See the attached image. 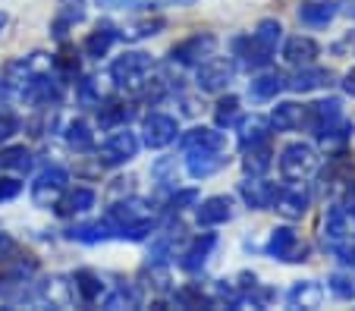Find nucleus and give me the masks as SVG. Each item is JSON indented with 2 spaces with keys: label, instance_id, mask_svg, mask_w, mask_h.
<instances>
[{
  "label": "nucleus",
  "instance_id": "f257e3e1",
  "mask_svg": "<svg viewBox=\"0 0 355 311\" xmlns=\"http://www.w3.org/2000/svg\"><path fill=\"white\" fill-rule=\"evenodd\" d=\"M151 75H155V57L145 51H126L110 66V79L116 82V88L132 91V95H145Z\"/></svg>",
  "mask_w": 355,
  "mask_h": 311
},
{
  "label": "nucleus",
  "instance_id": "f03ea898",
  "mask_svg": "<svg viewBox=\"0 0 355 311\" xmlns=\"http://www.w3.org/2000/svg\"><path fill=\"white\" fill-rule=\"evenodd\" d=\"M107 220L114 224L116 236H123L126 230L132 226H141V224H155V208L141 198H126V202H116L114 208L107 211Z\"/></svg>",
  "mask_w": 355,
  "mask_h": 311
},
{
  "label": "nucleus",
  "instance_id": "7ed1b4c3",
  "mask_svg": "<svg viewBox=\"0 0 355 311\" xmlns=\"http://www.w3.org/2000/svg\"><path fill=\"white\" fill-rule=\"evenodd\" d=\"M67 183H69V173L63 167H47L44 173L38 176L32 183V202L35 208H54L60 202V195L67 192Z\"/></svg>",
  "mask_w": 355,
  "mask_h": 311
},
{
  "label": "nucleus",
  "instance_id": "20e7f679",
  "mask_svg": "<svg viewBox=\"0 0 355 311\" xmlns=\"http://www.w3.org/2000/svg\"><path fill=\"white\" fill-rule=\"evenodd\" d=\"M318 170V151L311 145H302V142H293L283 148L280 154V173L286 179H305Z\"/></svg>",
  "mask_w": 355,
  "mask_h": 311
},
{
  "label": "nucleus",
  "instance_id": "39448f33",
  "mask_svg": "<svg viewBox=\"0 0 355 311\" xmlns=\"http://www.w3.org/2000/svg\"><path fill=\"white\" fill-rule=\"evenodd\" d=\"M135 154H139V139H135V132H129L126 126H120L114 136L98 148V161L104 163V167H120V163H129Z\"/></svg>",
  "mask_w": 355,
  "mask_h": 311
},
{
  "label": "nucleus",
  "instance_id": "423d86ee",
  "mask_svg": "<svg viewBox=\"0 0 355 311\" xmlns=\"http://www.w3.org/2000/svg\"><path fill=\"white\" fill-rule=\"evenodd\" d=\"M274 204H277V214L280 217H286V220H302L311 204V192L305 189L302 179H289L283 189H277Z\"/></svg>",
  "mask_w": 355,
  "mask_h": 311
},
{
  "label": "nucleus",
  "instance_id": "0eeeda50",
  "mask_svg": "<svg viewBox=\"0 0 355 311\" xmlns=\"http://www.w3.org/2000/svg\"><path fill=\"white\" fill-rule=\"evenodd\" d=\"M217 51V38L214 35H192V38L180 41L173 51H170V60L180 63V66H198V63H205L208 57H214Z\"/></svg>",
  "mask_w": 355,
  "mask_h": 311
},
{
  "label": "nucleus",
  "instance_id": "6e6552de",
  "mask_svg": "<svg viewBox=\"0 0 355 311\" xmlns=\"http://www.w3.org/2000/svg\"><path fill=\"white\" fill-rule=\"evenodd\" d=\"M268 255L277 258V261L295 264V261H305V255H309V245L302 242L295 230H289V226H280V230H274V233H270V239H268Z\"/></svg>",
  "mask_w": 355,
  "mask_h": 311
},
{
  "label": "nucleus",
  "instance_id": "1a4fd4ad",
  "mask_svg": "<svg viewBox=\"0 0 355 311\" xmlns=\"http://www.w3.org/2000/svg\"><path fill=\"white\" fill-rule=\"evenodd\" d=\"M176 132H180V126H176V120L167 114H151V116H145V123H141V142L155 151L167 148L170 142H176Z\"/></svg>",
  "mask_w": 355,
  "mask_h": 311
},
{
  "label": "nucleus",
  "instance_id": "9d476101",
  "mask_svg": "<svg viewBox=\"0 0 355 311\" xmlns=\"http://www.w3.org/2000/svg\"><path fill=\"white\" fill-rule=\"evenodd\" d=\"M230 79H233V66H230L227 60H214V57H208L205 63H198V75H195V82H198V88L205 91V95H220V91H227Z\"/></svg>",
  "mask_w": 355,
  "mask_h": 311
},
{
  "label": "nucleus",
  "instance_id": "9b49d317",
  "mask_svg": "<svg viewBox=\"0 0 355 311\" xmlns=\"http://www.w3.org/2000/svg\"><path fill=\"white\" fill-rule=\"evenodd\" d=\"M239 195L252 211H268V208H274L277 186L261 179V176H248L245 183H239Z\"/></svg>",
  "mask_w": 355,
  "mask_h": 311
},
{
  "label": "nucleus",
  "instance_id": "f8f14e48",
  "mask_svg": "<svg viewBox=\"0 0 355 311\" xmlns=\"http://www.w3.org/2000/svg\"><path fill=\"white\" fill-rule=\"evenodd\" d=\"M223 163H227V157H223V151H217V148L186 151V170H189V176H195V179H208V176H214Z\"/></svg>",
  "mask_w": 355,
  "mask_h": 311
},
{
  "label": "nucleus",
  "instance_id": "ddd939ff",
  "mask_svg": "<svg viewBox=\"0 0 355 311\" xmlns=\"http://www.w3.org/2000/svg\"><path fill=\"white\" fill-rule=\"evenodd\" d=\"M340 101L336 98H327V101H318L311 104V107H305V126H311V132L315 136H324L330 126H336L340 123Z\"/></svg>",
  "mask_w": 355,
  "mask_h": 311
},
{
  "label": "nucleus",
  "instance_id": "4468645a",
  "mask_svg": "<svg viewBox=\"0 0 355 311\" xmlns=\"http://www.w3.org/2000/svg\"><path fill=\"white\" fill-rule=\"evenodd\" d=\"M180 148L182 151H192V148H217V151H227V136L217 132V129L208 126H195L189 132L180 136Z\"/></svg>",
  "mask_w": 355,
  "mask_h": 311
},
{
  "label": "nucleus",
  "instance_id": "2eb2a0df",
  "mask_svg": "<svg viewBox=\"0 0 355 311\" xmlns=\"http://www.w3.org/2000/svg\"><path fill=\"white\" fill-rule=\"evenodd\" d=\"M214 245H217V236H211V233H205V236H198L192 245H189L186 251H182V261H180V267L186 274H198L205 264H208V258H211V251H214Z\"/></svg>",
  "mask_w": 355,
  "mask_h": 311
},
{
  "label": "nucleus",
  "instance_id": "dca6fc26",
  "mask_svg": "<svg viewBox=\"0 0 355 311\" xmlns=\"http://www.w3.org/2000/svg\"><path fill=\"white\" fill-rule=\"evenodd\" d=\"M334 16H336V0H302L299 3V19L311 28L330 26Z\"/></svg>",
  "mask_w": 355,
  "mask_h": 311
},
{
  "label": "nucleus",
  "instance_id": "f3484780",
  "mask_svg": "<svg viewBox=\"0 0 355 311\" xmlns=\"http://www.w3.org/2000/svg\"><path fill=\"white\" fill-rule=\"evenodd\" d=\"M233 217V202L227 195H211L198 204V224L201 226H217V224H227Z\"/></svg>",
  "mask_w": 355,
  "mask_h": 311
},
{
  "label": "nucleus",
  "instance_id": "a211bd4d",
  "mask_svg": "<svg viewBox=\"0 0 355 311\" xmlns=\"http://www.w3.org/2000/svg\"><path fill=\"white\" fill-rule=\"evenodd\" d=\"M327 85H334V73H330V69H315L311 63L309 66H302L299 73L286 82V88H293V91H299V95L315 91V88H327Z\"/></svg>",
  "mask_w": 355,
  "mask_h": 311
},
{
  "label": "nucleus",
  "instance_id": "6ab92c4d",
  "mask_svg": "<svg viewBox=\"0 0 355 311\" xmlns=\"http://www.w3.org/2000/svg\"><path fill=\"white\" fill-rule=\"evenodd\" d=\"M286 302L293 305V308L315 311V308H321V302H324V290H321V283H315V280H299V283L286 292Z\"/></svg>",
  "mask_w": 355,
  "mask_h": 311
},
{
  "label": "nucleus",
  "instance_id": "aec40b11",
  "mask_svg": "<svg viewBox=\"0 0 355 311\" xmlns=\"http://www.w3.org/2000/svg\"><path fill=\"white\" fill-rule=\"evenodd\" d=\"M85 19V0H60L57 3V16H54V35L67 38V32L73 26Z\"/></svg>",
  "mask_w": 355,
  "mask_h": 311
},
{
  "label": "nucleus",
  "instance_id": "412c9836",
  "mask_svg": "<svg viewBox=\"0 0 355 311\" xmlns=\"http://www.w3.org/2000/svg\"><path fill=\"white\" fill-rule=\"evenodd\" d=\"M321 54V48H318L315 38H305V35H295V38L286 41V48H283V57H286V63H293V66H309L315 57Z\"/></svg>",
  "mask_w": 355,
  "mask_h": 311
},
{
  "label": "nucleus",
  "instance_id": "4be33fe9",
  "mask_svg": "<svg viewBox=\"0 0 355 311\" xmlns=\"http://www.w3.org/2000/svg\"><path fill=\"white\" fill-rule=\"evenodd\" d=\"M270 126L280 129V132H293V129H302L305 126V107L295 101H283L274 107L270 114Z\"/></svg>",
  "mask_w": 355,
  "mask_h": 311
},
{
  "label": "nucleus",
  "instance_id": "5701e85b",
  "mask_svg": "<svg viewBox=\"0 0 355 311\" xmlns=\"http://www.w3.org/2000/svg\"><path fill=\"white\" fill-rule=\"evenodd\" d=\"M73 296L79 299L82 305H94L101 299V292H104V283H101V277L98 274H92V271H76L73 274Z\"/></svg>",
  "mask_w": 355,
  "mask_h": 311
},
{
  "label": "nucleus",
  "instance_id": "b1692460",
  "mask_svg": "<svg viewBox=\"0 0 355 311\" xmlns=\"http://www.w3.org/2000/svg\"><path fill=\"white\" fill-rule=\"evenodd\" d=\"M280 38H283V26L277 19H261L258 22V28L252 32V44H255L264 57L274 54L277 44H280Z\"/></svg>",
  "mask_w": 355,
  "mask_h": 311
},
{
  "label": "nucleus",
  "instance_id": "393cba45",
  "mask_svg": "<svg viewBox=\"0 0 355 311\" xmlns=\"http://www.w3.org/2000/svg\"><path fill=\"white\" fill-rule=\"evenodd\" d=\"M270 139V123L264 116H245L239 123V145L242 148H252V145H261Z\"/></svg>",
  "mask_w": 355,
  "mask_h": 311
},
{
  "label": "nucleus",
  "instance_id": "a878e982",
  "mask_svg": "<svg viewBox=\"0 0 355 311\" xmlns=\"http://www.w3.org/2000/svg\"><path fill=\"white\" fill-rule=\"evenodd\" d=\"M195 0H98L104 10H164V7H189Z\"/></svg>",
  "mask_w": 355,
  "mask_h": 311
},
{
  "label": "nucleus",
  "instance_id": "bb28decb",
  "mask_svg": "<svg viewBox=\"0 0 355 311\" xmlns=\"http://www.w3.org/2000/svg\"><path fill=\"white\" fill-rule=\"evenodd\" d=\"M280 88H286V79L280 73H264L258 79H252L248 85V98H255V101H270V98L280 95Z\"/></svg>",
  "mask_w": 355,
  "mask_h": 311
},
{
  "label": "nucleus",
  "instance_id": "cd10ccee",
  "mask_svg": "<svg viewBox=\"0 0 355 311\" xmlns=\"http://www.w3.org/2000/svg\"><path fill=\"white\" fill-rule=\"evenodd\" d=\"M346 230H349V214H346V208L334 204V208L324 214V239H327L330 245H336V242H343V239H346Z\"/></svg>",
  "mask_w": 355,
  "mask_h": 311
},
{
  "label": "nucleus",
  "instance_id": "c85d7f7f",
  "mask_svg": "<svg viewBox=\"0 0 355 311\" xmlns=\"http://www.w3.org/2000/svg\"><path fill=\"white\" fill-rule=\"evenodd\" d=\"M69 236L79 239V242H85V245H94V242H107V239H114L116 230H114V224H110V220H94V224L76 226Z\"/></svg>",
  "mask_w": 355,
  "mask_h": 311
},
{
  "label": "nucleus",
  "instance_id": "c756f323",
  "mask_svg": "<svg viewBox=\"0 0 355 311\" xmlns=\"http://www.w3.org/2000/svg\"><path fill=\"white\" fill-rule=\"evenodd\" d=\"M114 41H116V28L114 26H98L85 38V54L88 57H104L110 51V44H114Z\"/></svg>",
  "mask_w": 355,
  "mask_h": 311
},
{
  "label": "nucleus",
  "instance_id": "7c9ffc66",
  "mask_svg": "<svg viewBox=\"0 0 355 311\" xmlns=\"http://www.w3.org/2000/svg\"><path fill=\"white\" fill-rule=\"evenodd\" d=\"M132 116H135V107H129V104H116V101H110V104H104V107H101L98 120H101V126L120 129V126H126V123L132 120Z\"/></svg>",
  "mask_w": 355,
  "mask_h": 311
},
{
  "label": "nucleus",
  "instance_id": "2f4dec72",
  "mask_svg": "<svg viewBox=\"0 0 355 311\" xmlns=\"http://www.w3.org/2000/svg\"><path fill=\"white\" fill-rule=\"evenodd\" d=\"M0 170H16V173H28L32 170V151L26 145L0 151Z\"/></svg>",
  "mask_w": 355,
  "mask_h": 311
},
{
  "label": "nucleus",
  "instance_id": "473e14b6",
  "mask_svg": "<svg viewBox=\"0 0 355 311\" xmlns=\"http://www.w3.org/2000/svg\"><path fill=\"white\" fill-rule=\"evenodd\" d=\"M94 189H85V186H82V189H76V192H69L67 195V202L60 204V214L63 217H73V214H85V211H92L94 208Z\"/></svg>",
  "mask_w": 355,
  "mask_h": 311
},
{
  "label": "nucleus",
  "instance_id": "72a5a7b5",
  "mask_svg": "<svg viewBox=\"0 0 355 311\" xmlns=\"http://www.w3.org/2000/svg\"><path fill=\"white\" fill-rule=\"evenodd\" d=\"M242 167H245L248 176H261L264 170L270 167V145L261 142V145H252V148H245V161H242Z\"/></svg>",
  "mask_w": 355,
  "mask_h": 311
},
{
  "label": "nucleus",
  "instance_id": "f704fd0d",
  "mask_svg": "<svg viewBox=\"0 0 355 311\" xmlns=\"http://www.w3.org/2000/svg\"><path fill=\"white\" fill-rule=\"evenodd\" d=\"M67 142H69V148H76V151H88L94 145L92 126H88L85 120H73L67 126Z\"/></svg>",
  "mask_w": 355,
  "mask_h": 311
},
{
  "label": "nucleus",
  "instance_id": "c9c22d12",
  "mask_svg": "<svg viewBox=\"0 0 355 311\" xmlns=\"http://www.w3.org/2000/svg\"><path fill=\"white\" fill-rule=\"evenodd\" d=\"M54 69L63 75V79H73V75H79V54H76L69 44H63L60 54L54 57Z\"/></svg>",
  "mask_w": 355,
  "mask_h": 311
},
{
  "label": "nucleus",
  "instance_id": "e433bc0d",
  "mask_svg": "<svg viewBox=\"0 0 355 311\" xmlns=\"http://www.w3.org/2000/svg\"><path fill=\"white\" fill-rule=\"evenodd\" d=\"M135 305H139V292H135L132 286H120V290H114L107 299H104V308H110V311L135 308Z\"/></svg>",
  "mask_w": 355,
  "mask_h": 311
},
{
  "label": "nucleus",
  "instance_id": "4c0bfd02",
  "mask_svg": "<svg viewBox=\"0 0 355 311\" xmlns=\"http://www.w3.org/2000/svg\"><path fill=\"white\" fill-rule=\"evenodd\" d=\"M236 116H239V98H233V95H227V98H220L217 101V110H214V120H217V126H230V123H236Z\"/></svg>",
  "mask_w": 355,
  "mask_h": 311
},
{
  "label": "nucleus",
  "instance_id": "58836bf2",
  "mask_svg": "<svg viewBox=\"0 0 355 311\" xmlns=\"http://www.w3.org/2000/svg\"><path fill=\"white\" fill-rule=\"evenodd\" d=\"M330 292L343 302H352L355 299V274H334L330 277Z\"/></svg>",
  "mask_w": 355,
  "mask_h": 311
},
{
  "label": "nucleus",
  "instance_id": "ea45409f",
  "mask_svg": "<svg viewBox=\"0 0 355 311\" xmlns=\"http://www.w3.org/2000/svg\"><path fill=\"white\" fill-rule=\"evenodd\" d=\"M161 28H164V22H161V19H155V22H139V26L123 28V38H132V41H139V38H151V35H157Z\"/></svg>",
  "mask_w": 355,
  "mask_h": 311
},
{
  "label": "nucleus",
  "instance_id": "a19ab883",
  "mask_svg": "<svg viewBox=\"0 0 355 311\" xmlns=\"http://www.w3.org/2000/svg\"><path fill=\"white\" fill-rule=\"evenodd\" d=\"M19 132V116L13 110H0V142H7Z\"/></svg>",
  "mask_w": 355,
  "mask_h": 311
},
{
  "label": "nucleus",
  "instance_id": "79ce46f5",
  "mask_svg": "<svg viewBox=\"0 0 355 311\" xmlns=\"http://www.w3.org/2000/svg\"><path fill=\"white\" fill-rule=\"evenodd\" d=\"M79 98H82V104H98L101 107V95H98V79L94 75H88L85 82L79 85Z\"/></svg>",
  "mask_w": 355,
  "mask_h": 311
},
{
  "label": "nucleus",
  "instance_id": "37998d69",
  "mask_svg": "<svg viewBox=\"0 0 355 311\" xmlns=\"http://www.w3.org/2000/svg\"><path fill=\"white\" fill-rule=\"evenodd\" d=\"M195 202H198V192H195V189L176 192V195L170 198V211H173V214H180L182 208H189V204H195Z\"/></svg>",
  "mask_w": 355,
  "mask_h": 311
},
{
  "label": "nucleus",
  "instance_id": "c03bdc74",
  "mask_svg": "<svg viewBox=\"0 0 355 311\" xmlns=\"http://www.w3.org/2000/svg\"><path fill=\"white\" fill-rule=\"evenodd\" d=\"M19 192H22L19 179H13V176H0V202H10V198H16Z\"/></svg>",
  "mask_w": 355,
  "mask_h": 311
},
{
  "label": "nucleus",
  "instance_id": "a18cd8bd",
  "mask_svg": "<svg viewBox=\"0 0 355 311\" xmlns=\"http://www.w3.org/2000/svg\"><path fill=\"white\" fill-rule=\"evenodd\" d=\"M334 251H336V258H340V261L343 264H346V267H355V242L352 245H340V242H336L334 245Z\"/></svg>",
  "mask_w": 355,
  "mask_h": 311
},
{
  "label": "nucleus",
  "instance_id": "49530a36",
  "mask_svg": "<svg viewBox=\"0 0 355 311\" xmlns=\"http://www.w3.org/2000/svg\"><path fill=\"white\" fill-rule=\"evenodd\" d=\"M13 251H16L13 236H7V233H0V261H10V258H13Z\"/></svg>",
  "mask_w": 355,
  "mask_h": 311
},
{
  "label": "nucleus",
  "instance_id": "de8ad7c7",
  "mask_svg": "<svg viewBox=\"0 0 355 311\" xmlns=\"http://www.w3.org/2000/svg\"><path fill=\"white\" fill-rule=\"evenodd\" d=\"M343 85H346V91H349V95H355V69L346 75V82H343Z\"/></svg>",
  "mask_w": 355,
  "mask_h": 311
},
{
  "label": "nucleus",
  "instance_id": "09e8293b",
  "mask_svg": "<svg viewBox=\"0 0 355 311\" xmlns=\"http://www.w3.org/2000/svg\"><path fill=\"white\" fill-rule=\"evenodd\" d=\"M3 26H7V16L0 13V32H3Z\"/></svg>",
  "mask_w": 355,
  "mask_h": 311
},
{
  "label": "nucleus",
  "instance_id": "8fccbe9b",
  "mask_svg": "<svg viewBox=\"0 0 355 311\" xmlns=\"http://www.w3.org/2000/svg\"><path fill=\"white\" fill-rule=\"evenodd\" d=\"M352 217H355V204H352Z\"/></svg>",
  "mask_w": 355,
  "mask_h": 311
}]
</instances>
